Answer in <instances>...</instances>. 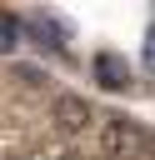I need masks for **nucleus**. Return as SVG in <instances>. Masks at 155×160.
<instances>
[{
	"mask_svg": "<svg viewBox=\"0 0 155 160\" xmlns=\"http://www.w3.org/2000/svg\"><path fill=\"white\" fill-rule=\"evenodd\" d=\"M105 150L110 155H140V150H155V135L120 120V115H105Z\"/></svg>",
	"mask_w": 155,
	"mask_h": 160,
	"instance_id": "f257e3e1",
	"label": "nucleus"
},
{
	"mask_svg": "<svg viewBox=\"0 0 155 160\" xmlns=\"http://www.w3.org/2000/svg\"><path fill=\"white\" fill-rule=\"evenodd\" d=\"M15 45H20V20L0 15V50H15Z\"/></svg>",
	"mask_w": 155,
	"mask_h": 160,
	"instance_id": "39448f33",
	"label": "nucleus"
},
{
	"mask_svg": "<svg viewBox=\"0 0 155 160\" xmlns=\"http://www.w3.org/2000/svg\"><path fill=\"white\" fill-rule=\"evenodd\" d=\"M55 120H60V130H85L95 120V110L80 95H55Z\"/></svg>",
	"mask_w": 155,
	"mask_h": 160,
	"instance_id": "7ed1b4c3",
	"label": "nucleus"
},
{
	"mask_svg": "<svg viewBox=\"0 0 155 160\" xmlns=\"http://www.w3.org/2000/svg\"><path fill=\"white\" fill-rule=\"evenodd\" d=\"M145 70H155V30L145 35Z\"/></svg>",
	"mask_w": 155,
	"mask_h": 160,
	"instance_id": "423d86ee",
	"label": "nucleus"
},
{
	"mask_svg": "<svg viewBox=\"0 0 155 160\" xmlns=\"http://www.w3.org/2000/svg\"><path fill=\"white\" fill-rule=\"evenodd\" d=\"M25 25H30L35 35H40V45H55V50L65 45V25H60L55 15H45V10H35V15H25Z\"/></svg>",
	"mask_w": 155,
	"mask_h": 160,
	"instance_id": "20e7f679",
	"label": "nucleus"
},
{
	"mask_svg": "<svg viewBox=\"0 0 155 160\" xmlns=\"http://www.w3.org/2000/svg\"><path fill=\"white\" fill-rule=\"evenodd\" d=\"M90 70H95V80H100L105 90H125V85H130V65H125V55H115V50H100V55L90 60Z\"/></svg>",
	"mask_w": 155,
	"mask_h": 160,
	"instance_id": "f03ea898",
	"label": "nucleus"
}]
</instances>
